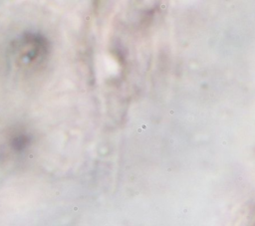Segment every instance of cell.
Here are the masks:
<instances>
[{"label":"cell","mask_w":255,"mask_h":226,"mask_svg":"<svg viewBox=\"0 0 255 226\" xmlns=\"http://www.w3.org/2000/svg\"><path fill=\"white\" fill-rule=\"evenodd\" d=\"M30 142V137L25 134H20L14 137L11 141V145L15 150H23Z\"/></svg>","instance_id":"cell-2"},{"label":"cell","mask_w":255,"mask_h":226,"mask_svg":"<svg viewBox=\"0 0 255 226\" xmlns=\"http://www.w3.org/2000/svg\"><path fill=\"white\" fill-rule=\"evenodd\" d=\"M17 53L23 64H33L41 61L47 53V46L40 36L29 35L24 37L17 47Z\"/></svg>","instance_id":"cell-1"}]
</instances>
